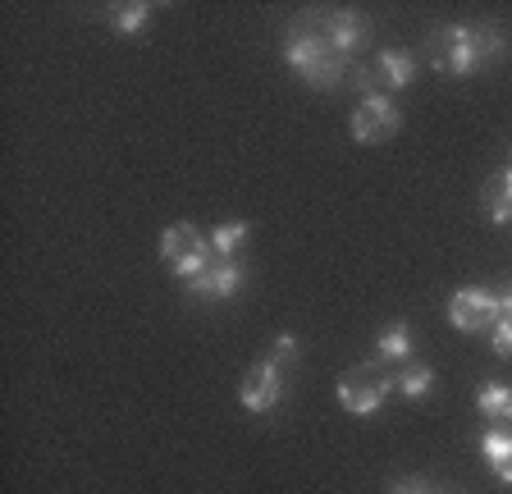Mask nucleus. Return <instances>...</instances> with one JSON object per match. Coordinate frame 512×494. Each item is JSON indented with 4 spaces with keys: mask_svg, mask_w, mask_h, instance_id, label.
Returning <instances> with one entry per match:
<instances>
[{
    "mask_svg": "<svg viewBox=\"0 0 512 494\" xmlns=\"http://www.w3.org/2000/svg\"><path fill=\"white\" fill-rule=\"evenodd\" d=\"M448 321H453V330H462V334L494 330V321H499V293L480 289V284L458 289L448 298Z\"/></svg>",
    "mask_w": 512,
    "mask_h": 494,
    "instance_id": "obj_7",
    "label": "nucleus"
},
{
    "mask_svg": "<svg viewBox=\"0 0 512 494\" xmlns=\"http://www.w3.org/2000/svg\"><path fill=\"white\" fill-rule=\"evenodd\" d=\"M508 453H512V430L508 426H490L485 435H480V458L490 462V472L508 462Z\"/></svg>",
    "mask_w": 512,
    "mask_h": 494,
    "instance_id": "obj_17",
    "label": "nucleus"
},
{
    "mask_svg": "<svg viewBox=\"0 0 512 494\" xmlns=\"http://www.w3.org/2000/svg\"><path fill=\"white\" fill-rule=\"evenodd\" d=\"M412 353H416V334H412V325H389V330L375 339V366H407L412 362Z\"/></svg>",
    "mask_w": 512,
    "mask_h": 494,
    "instance_id": "obj_10",
    "label": "nucleus"
},
{
    "mask_svg": "<svg viewBox=\"0 0 512 494\" xmlns=\"http://www.w3.org/2000/svg\"><path fill=\"white\" fill-rule=\"evenodd\" d=\"M389 494H435L426 481H416V476H403V481L389 485Z\"/></svg>",
    "mask_w": 512,
    "mask_h": 494,
    "instance_id": "obj_20",
    "label": "nucleus"
},
{
    "mask_svg": "<svg viewBox=\"0 0 512 494\" xmlns=\"http://www.w3.org/2000/svg\"><path fill=\"white\" fill-rule=\"evenodd\" d=\"M499 316H512V284L499 293Z\"/></svg>",
    "mask_w": 512,
    "mask_h": 494,
    "instance_id": "obj_21",
    "label": "nucleus"
},
{
    "mask_svg": "<svg viewBox=\"0 0 512 494\" xmlns=\"http://www.w3.org/2000/svg\"><path fill=\"white\" fill-rule=\"evenodd\" d=\"M480 202H485V215L494 225H512V170H499L485 188H480Z\"/></svg>",
    "mask_w": 512,
    "mask_h": 494,
    "instance_id": "obj_12",
    "label": "nucleus"
},
{
    "mask_svg": "<svg viewBox=\"0 0 512 494\" xmlns=\"http://www.w3.org/2000/svg\"><path fill=\"white\" fill-rule=\"evenodd\" d=\"M490 348H494V357H512V316H499V321H494Z\"/></svg>",
    "mask_w": 512,
    "mask_h": 494,
    "instance_id": "obj_19",
    "label": "nucleus"
},
{
    "mask_svg": "<svg viewBox=\"0 0 512 494\" xmlns=\"http://www.w3.org/2000/svg\"><path fill=\"white\" fill-rule=\"evenodd\" d=\"M389 394H394V376L375 362L352 366V371L339 376V403L352 412V417H371V412H380Z\"/></svg>",
    "mask_w": 512,
    "mask_h": 494,
    "instance_id": "obj_3",
    "label": "nucleus"
},
{
    "mask_svg": "<svg viewBox=\"0 0 512 494\" xmlns=\"http://www.w3.org/2000/svg\"><path fill=\"white\" fill-rule=\"evenodd\" d=\"M320 33H325V42H330L334 51H339L343 60L352 65V55L371 42V19H366V14H357V10H330Z\"/></svg>",
    "mask_w": 512,
    "mask_h": 494,
    "instance_id": "obj_8",
    "label": "nucleus"
},
{
    "mask_svg": "<svg viewBox=\"0 0 512 494\" xmlns=\"http://www.w3.org/2000/svg\"><path fill=\"white\" fill-rule=\"evenodd\" d=\"M394 389L403 398H426L430 389H435V366H426V362H407V366H398V376H394Z\"/></svg>",
    "mask_w": 512,
    "mask_h": 494,
    "instance_id": "obj_14",
    "label": "nucleus"
},
{
    "mask_svg": "<svg viewBox=\"0 0 512 494\" xmlns=\"http://www.w3.org/2000/svg\"><path fill=\"white\" fill-rule=\"evenodd\" d=\"M416 78V55L412 51H380L375 55L371 69H352V83H357V92H403V87H412Z\"/></svg>",
    "mask_w": 512,
    "mask_h": 494,
    "instance_id": "obj_5",
    "label": "nucleus"
},
{
    "mask_svg": "<svg viewBox=\"0 0 512 494\" xmlns=\"http://www.w3.org/2000/svg\"><path fill=\"white\" fill-rule=\"evenodd\" d=\"M302 357V344L293 334H275V344H270V362L275 366H293Z\"/></svg>",
    "mask_w": 512,
    "mask_h": 494,
    "instance_id": "obj_18",
    "label": "nucleus"
},
{
    "mask_svg": "<svg viewBox=\"0 0 512 494\" xmlns=\"http://www.w3.org/2000/svg\"><path fill=\"white\" fill-rule=\"evenodd\" d=\"M284 65L293 69L311 92H334V87H343L352 78V65L311 23H293L284 33Z\"/></svg>",
    "mask_w": 512,
    "mask_h": 494,
    "instance_id": "obj_2",
    "label": "nucleus"
},
{
    "mask_svg": "<svg viewBox=\"0 0 512 494\" xmlns=\"http://www.w3.org/2000/svg\"><path fill=\"white\" fill-rule=\"evenodd\" d=\"M151 19H156V10H151V5H142V0H133V5H115V10H110V28H115L119 37L147 33Z\"/></svg>",
    "mask_w": 512,
    "mask_h": 494,
    "instance_id": "obj_15",
    "label": "nucleus"
},
{
    "mask_svg": "<svg viewBox=\"0 0 512 494\" xmlns=\"http://www.w3.org/2000/svg\"><path fill=\"white\" fill-rule=\"evenodd\" d=\"M243 284H247V266H243V261H215L202 280L183 284V293H192V298H202V302H229L238 289H243Z\"/></svg>",
    "mask_w": 512,
    "mask_h": 494,
    "instance_id": "obj_9",
    "label": "nucleus"
},
{
    "mask_svg": "<svg viewBox=\"0 0 512 494\" xmlns=\"http://www.w3.org/2000/svg\"><path fill=\"white\" fill-rule=\"evenodd\" d=\"M348 129H352V142L380 147V142H389L403 129V110H398L394 97H384V92H366V97L357 101V110H352Z\"/></svg>",
    "mask_w": 512,
    "mask_h": 494,
    "instance_id": "obj_4",
    "label": "nucleus"
},
{
    "mask_svg": "<svg viewBox=\"0 0 512 494\" xmlns=\"http://www.w3.org/2000/svg\"><path fill=\"white\" fill-rule=\"evenodd\" d=\"M426 55L430 65L448 78H471L480 69L499 65L508 55V33L494 28V23H480V28H467V23H448V28H435L426 37Z\"/></svg>",
    "mask_w": 512,
    "mask_h": 494,
    "instance_id": "obj_1",
    "label": "nucleus"
},
{
    "mask_svg": "<svg viewBox=\"0 0 512 494\" xmlns=\"http://www.w3.org/2000/svg\"><path fill=\"white\" fill-rule=\"evenodd\" d=\"M494 476H499L503 485H512V453H508V462H503V467H494Z\"/></svg>",
    "mask_w": 512,
    "mask_h": 494,
    "instance_id": "obj_22",
    "label": "nucleus"
},
{
    "mask_svg": "<svg viewBox=\"0 0 512 494\" xmlns=\"http://www.w3.org/2000/svg\"><path fill=\"white\" fill-rule=\"evenodd\" d=\"M476 408L485 421H494V426H508L512 421V389L508 385H480L476 389Z\"/></svg>",
    "mask_w": 512,
    "mask_h": 494,
    "instance_id": "obj_13",
    "label": "nucleus"
},
{
    "mask_svg": "<svg viewBox=\"0 0 512 494\" xmlns=\"http://www.w3.org/2000/svg\"><path fill=\"white\" fill-rule=\"evenodd\" d=\"M206 243V234L192 220H179V225H170L165 234H160V261L165 266H174V261H183L188 252H197V247Z\"/></svg>",
    "mask_w": 512,
    "mask_h": 494,
    "instance_id": "obj_11",
    "label": "nucleus"
},
{
    "mask_svg": "<svg viewBox=\"0 0 512 494\" xmlns=\"http://www.w3.org/2000/svg\"><path fill=\"white\" fill-rule=\"evenodd\" d=\"M211 247H215V257L220 261H234L238 252L247 247V238H252V225L247 220H229V225H220V229H211Z\"/></svg>",
    "mask_w": 512,
    "mask_h": 494,
    "instance_id": "obj_16",
    "label": "nucleus"
},
{
    "mask_svg": "<svg viewBox=\"0 0 512 494\" xmlns=\"http://www.w3.org/2000/svg\"><path fill=\"white\" fill-rule=\"evenodd\" d=\"M279 398H284V366H275L270 357L247 366L243 380H238V403L252 417H266V412L279 408Z\"/></svg>",
    "mask_w": 512,
    "mask_h": 494,
    "instance_id": "obj_6",
    "label": "nucleus"
}]
</instances>
